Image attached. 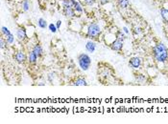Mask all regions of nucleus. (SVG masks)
<instances>
[{
	"label": "nucleus",
	"instance_id": "nucleus-17",
	"mask_svg": "<svg viewBox=\"0 0 168 124\" xmlns=\"http://www.w3.org/2000/svg\"><path fill=\"white\" fill-rule=\"evenodd\" d=\"M38 27L41 28V29H45V28L47 27V22H46L45 19L40 18L38 21Z\"/></svg>",
	"mask_w": 168,
	"mask_h": 124
},
{
	"label": "nucleus",
	"instance_id": "nucleus-9",
	"mask_svg": "<svg viewBox=\"0 0 168 124\" xmlns=\"http://www.w3.org/2000/svg\"><path fill=\"white\" fill-rule=\"evenodd\" d=\"M32 51L36 54V55H38V57H41V56H42V55H43L42 47H41L40 44H36V45L33 47V50Z\"/></svg>",
	"mask_w": 168,
	"mask_h": 124
},
{
	"label": "nucleus",
	"instance_id": "nucleus-26",
	"mask_svg": "<svg viewBox=\"0 0 168 124\" xmlns=\"http://www.w3.org/2000/svg\"><path fill=\"white\" fill-rule=\"evenodd\" d=\"M110 1V0H99V2H100L101 5H106V4H108Z\"/></svg>",
	"mask_w": 168,
	"mask_h": 124
},
{
	"label": "nucleus",
	"instance_id": "nucleus-22",
	"mask_svg": "<svg viewBox=\"0 0 168 124\" xmlns=\"http://www.w3.org/2000/svg\"><path fill=\"white\" fill-rule=\"evenodd\" d=\"M48 28H49V30H50V32H51V33H55L57 32V31H58V29H57V27H56V25H55V24H53V23H51V24H49Z\"/></svg>",
	"mask_w": 168,
	"mask_h": 124
},
{
	"label": "nucleus",
	"instance_id": "nucleus-11",
	"mask_svg": "<svg viewBox=\"0 0 168 124\" xmlns=\"http://www.w3.org/2000/svg\"><path fill=\"white\" fill-rule=\"evenodd\" d=\"M95 49H96V45H95V43L93 41H87V44H86V50L89 52V53H94Z\"/></svg>",
	"mask_w": 168,
	"mask_h": 124
},
{
	"label": "nucleus",
	"instance_id": "nucleus-20",
	"mask_svg": "<svg viewBox=\"0 0 168 124\" xmlns=\"http://www.w3.org/2000/svg\"><path fill=\"white\" fill-rule=\"evenodd\" d=\"M29 7H30V5H29L28 0H23V2H22V9H23V11L27 12L28 10H29Z\"/></svg>",
	"mask_w": 168,
	"mask_h": 124
},
{
	"label": "nucleus",
	"instance_id": "nucleus-28",
	"mask_svg": "<svg viewBox=\"0 0 168 124\" xmlns=\"http://www.w3.org/2000/svg\"><path fill=\"white\" fill-rule=\"evenodd\" d=\"M123 32L125 33H127V35H128V33H129V30H128L126 27H124V28H123Z\"/></svg>",
	"mask_w": 168,
	"mask_h": 124
},
{
	"label": "nucleus",
	"instance_id": "nucleus-16",
	"mask_svg": "<svg viewBox=\"0 0 168 124\" xmlns=\"http://www.w3.org/2000/svg\"><path fill=\"white\" fill-rule=\"evenodd\" d=\"M117 3H118V6L120 8H122V9H126V8L129 7V3L128 0H117Z\"/></svg>",
	"mask_w": 168,
	"mask_h": 124
},
{
	"label": "nucleus",
	"instance_id": "nucleus-6",
	"mask_svg": "<svg viewBox=\"0 0 168 124\" xmlns=\"http://www.w3.org/2000/svg\"><path fill=\"white\" fill-rule=\"evenodd\" d=\"M63 15L66 17V18H73V17L75 16V14H76L74 8H72V7L63 8Z\"/></svg>",
	"mask_w": 168,
	"mask_h": 124
},
{
	"label": "nucleus",
	"instance_id": "nucleus-2",
	"mask_svg": "<svg viewBox=\"0 0 168 124\" xmlns=\"http://www.w3.org/2000/svg\"><path fill=\"white\" fill-rule=\"evenodd\" d=\"M101 35V29L96 23H91L87 28V37L90 39H98Z\"/></svg>",
	"mask_w": 168,
	"mask_h": 124
},
{
	"label": "nucleus",
	"instance_id": "nucleus-23",
	"mask_svg": "<svg viewBox=\"0 0 168 124\" xmlns=\"http://www.w3.org/2000/svg\"><path fill=\"white\" fill-rule=\"evenodd\" d=\"M1 32L2 33L5 35V37H7V35H11V32H10V30L8 29L7 27H2L1 28Z\"/></svg>",
	"mask_w": 168,
	"mask_h": 124
},
{
	"label": "nucleus",
	"instance_id": "nucleus-3",
	"mask_svg": "<svg viewBox=\"0 0 168 124\" xmlns=\"http://www.w3.org/2000/svg\"><path fill=\"white\" fill-rule=\"evenodd\" d=\"M78 64L83 71H87L91 65V59L87 54H80L78 55Z\"/></svg>",
	"mask_w": 168,
	"mask_h": 124
},
{
	"label": "nucleus",
	"instance_id": "nucleus-1",
	"mask_svg": "<svg viewBox=\"0 0 168 124\" xmlns=\"http://www.w3.org/2000/svg\"><path fill=\"white\" fill-rule=\"evenodd\" d=\"M153 55L157 62H165L168 60V49L163 43H157L153 48Z\"/></svg>",
	"mask_w": 168,
	"mask_h": 124
},
{
	"label": "nucleus",
	"instance_id": "nucleus-27",
	"mask_svg": "<svg viewBox=\"0 0 168 124\" xmlns=\"http://www.w3.org/2000/svg\"><path fill=\"white\" fill-rule=\"evenodd\" d=\"M61 25H62V21L61 20H58V21H57V24H56V27H57V29H60V27H61Z\"/></svg>",
	"mask_w": 168,
	"mask_h": 124
},
{
	"label": "nucleus",
	"instance_id": "nucleus-8",
	"mask_svg": "<svg viewBox=\"0 0 168 124\" xmlns=\"http://www.w3.org/2000/svg\"><path fill=\"white\" fill-rule=\"evenodd\" d=\"M15 58L17 63H20V64H23L26 61V55H25V54L23 53V52H17L15 55Z\"/></svg>",
	"mask_w": 168,
	"mask_h": 124
},
{
	"label": "nucleus",
	"instance_id": "nucleus-7",
	"mask_svg": "<svg viewBox=\"0 0 168 124\" xmlns=\"http://www.w3.org/2000/svg\"><path fill=\"white\" fill-rule=\"evenodd\" d=\"M17 37L20 41H24L27 38V33H26V30L23 27H20L17 29Z\"/></svg>",
	"mask_w": 168,
	"mask_h": 124
},
{
	"label": "nucleus",
	"instance_id": "nucleus-4",
	"mask_svg": "<svg viewBox=\"0 0 168 124\" xmlns=\"http://www.w3.org/2000/svg\"><path fill=\"white\" fill-rule=\"evenodd\" d=\"M110 48H112V51L120 52L121 50H122V48H123V40L116 38V39L112 43V45H110Z\"/></svg>",
	"mask_w": 168,
	"mask_h": 124
},
{
	"label": "nucleus",
	"instance_id": "nucleus-10",
	"mask_svg": "<svg viewBox=\"0 0 168 124\" xmlns=\"http://www.w3.org/2000/svg\"><path fill=\"white\" fill-rule=\"evenodd\" d=\"M72 85H75V86H87V82L86 79L83 78V77H78V78H76L73 81Z\"/></svg>",
	"mask_w": 168,
	"mask_h": 124
},
{
	"label": "nucleus",
	"instance_id": "nucleus-18",
	"mask_svg": "<svg viewBox=\"0 0 168 124\" xmlns=\"http://www.w3.org/2000/svg\"><path fill=\"white\" fill-rule=\"evenodd\" d=\"M115 37H116V38L121 39V40H124L126 37H126V35L122 32V31H117L116 33H115Z\"/></svg>",
	"mask_w": 168,
	"mask_h": 124
},
{
	"label": "nucleus",
	"instance_id": "nucleus-14",
	"mask_svg": "<svg viewBox=\"0 0 168 124\" xmlns=\"http://www.w3.org/2000/svg\"><path fill=\"white\" fill-rule=\"evenodd\" d=\"M134 78H136V80L138 82V83H140V84H143V83H145V81H146V77L144 74H136V76H134Z\"/></svg>",
	"mask_w": 168,
	"mask_h": 124
},
{
	"label": "nucleus",
	"instance_id": "nucleus-19",
	"mask_svg": "<svg viewBox=\"0 0 168 124\" xmlns=\"http://www.w3.org/2000/svg\"><path fill=\"white\" fill-rule=\"evenodd\" d=\"M74 10L76 12H83V9H82V6H81V4L79 3L78 1H75V3H74Z\"/></svg>",
	"mask_w": 168,
	"mask_h": 124
},
{
	"label": "nucleus",
	"instance_id": "nucleus-21",
	"mask_svg": "<svg viewBox=\"0 0 168 124\" xmlns=\"http://www.w3.org/2000/svg\"><path fill=\"white\" fill-rule=\"evenodd\" d=\"M6 37V41H7V43L8 44H13L14 43V41H15V37H14V35H7V37Z\"/></svg>",
	"mask_w": 168,
	"mask_h": 124
},
{
	"label": "nucleus",
	"instance_id": "nucleus-24",
	"mask_svg": "<svg viewBox=\"0 0 168 124\" xmlns=\"http://www.w3.org/2000/svg\"><path fill=\"white\" fill-rule=\"evenodd\" d=\"M7 41H6V38H1L0 39V47H1V49H4L5 47H6V45H7Z\"/></svg>",
	"mask_w": 168,
	"mask_h": 124
},
{
	"label": "nucleus",
	"instance_id": "nucleus-15",
	"mask_svg": "<svg viewBox=\"0 0 168 124\" xmlns=\"http://www.w3.org/2000/svg\"><path fill=\"white\" fill-rule=\"evenodd\" d=\"M75 1H76V0H63V8H69V7L73 8Z\"/></svg>",
	"mask_w": 168,
	"mask_h": 124
},
{
	"label": "nucleus",
	"instance_id": "nucleus-12",
	"mask_svg": "<svg viewBox=\"0 0 168 124\" xmlns=\"http://www.w3.org/2000/svg\"><path fill=\"white\" fill-rule=\"evenodd\" d=\"M38 55L32 51L29 54V55H28V62H29L30 64H36L37 63V61H38Z\"/></svg>",
	"mask_w": 168,
	"mask_h": 124
},
{
	"label": "nucleus",
	"instance_id": "nucleus-13",
	"mask_svg": "<svg viewBox=\"0 0 168 124\" xmlns=\"http://www.w3.org/2000/svg\"><path fill=\"white\" fill-rule=\"evenodd\" d=\"M161 15L162 19H163V21L166 23V24H168V10L164 9V8L161 9Z\"/></svg>",
	"mask_w": 168,
	"mask_h": 124
},
{
	"label": "nucleus",
	"instance_id": "nucleus-25",
	"mask_svg": "<svg viewBox=\"0 0 168 124\" xmlns=\"http://www.w3.org/2000/svg\"><path fill=\"white\" fill-rule=\"evenodd\" d=\"M85 4L87 5V6H92L95 2H96V0H84Z\"/></svg>",
	"mask_w": 168,
	"mask_h": 124
},
{
	"label": "nucleus",
	"instance_id": "nucleus-5",
	"mask_svg": "<svg viewBox=\"0 0 168 124\" xmlns=\"http://www.w3.org/2000/svg\"><path fill=\"white\" fill-rule=\"evenodd\" d=\"M129 65L134 69H138L141 65V58L138 57V56H136V57H132L130 59V61H129Z\"/></svg>",
	"mask_w": 168,
	"mask_h": 124
}]
</instances>
